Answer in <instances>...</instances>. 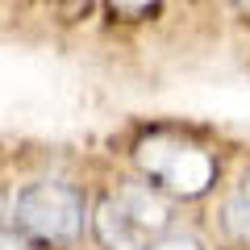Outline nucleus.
Here are the masks:
<instances>
[{"mask_svg": "<svg viewBox=\"0 0 250 250\" xmlns=\"http://www.w3.org/2000/svg\"><path fill=\"white\" fill-rule=\"evenodd\" d=\"M13 221L29 233L34 242H50V246H71L83 238L88 225V200L75 184L62 179H38L25 184L13 200Z\"/></svg>", "mask_w": 250, "mask_h": 250, "instance_id": "obj_1", "label": "nucleus"}, {"mask_svg": "<svg viewBox=\"0 0 250 250\" xmlns=\"http://www.w3.org/2000/svg\"><path fill=\"white\" fill-rule=\"evenodd\" d=\"M138 163L150 184L171 196H205L217 179V159L205 146H192L175 134H150L138 142Z\"/></svg>", "mask_w": 250, "mask_h": 250, "instance_id": "obj_2", "label": "nucleus"}, {"mask_svg": "<svg viewBox=\"0 0 250 250\" xmlns=\"http://www.w3.org/2000/svg\"><path fill=\"white\" fill-rule=\"evenodd\" d=\"M92 229H96V238H100L104 250H146V242H150L134 221H129V213L117 205L113 192L96 205V213H92Z\"/></svg>", "mask_w": 250, "mask_h": 250, "instance_id": "obj_3", "label": "nucleus"}, {"mask_svg": "<svg viewBox=\"0 0 250 250\" xmlns=\"http://www.w3.org/2000/svg\"><path fill=\"white\" fill-rule=\"evenodd\" d=\"M113 196H117V205L129 213V221H134L146 238L167 229L171 208H167V200H163L159 188H150V184H129V188H117Z\"/></svg>", "mask_w": 250, "mask_h": 250, "instance_id": "obj_4", "label": "nucleus"}, {"mask_svg": "<svg viewBox=\"0 0 250 250\" xmlns=\"http://www.w3.org/2000/svg\"><path fill=\"white\" fill-rule=\"evenodd\" d=\"M221 229H225L229 242L250 246V196L246 192H233V196L221 205Z\"/></svg>", "mask_w": 250, "mask_h": 250, "instance_id": "obj_5", "label": "nucleus"}, {"mask_svg": "<svg viewBox=\"0 0 250 250\" xmlns=\"http://www.w3.org/2000/svg\"><path fill=\"white\" fill-rule=\"evenodd\" d=\"M146 250H205L192 233H154L146 242Z\"/></svg>", "mask_w": 250, "mask_h": 250, "instance_id": "obj_6", "label": "nucleus"}, {"mask_svg": "<svg viewBox=\"0 0 250 250\" xmlns=\"http://www.w3.org/2000/svg\"><path fill=\"white\" fill-rule=\"evenodd\" d=\"M0 250H38V246H34V238H29L17 221H13V225L0 221Z\"/></svg>", "mask_w": 250, "mask_h": 250, "instance_id": "obj_7", "label": "nucleus"}, {"mask_svg": "<svg viewBox=\"0 0 250 250\" xmlns=\"http://www.w3.org/2000/svg\"><path fill=\"white\" fill-rule=\"evenodd\" d=\"M108 4H113L117 13H129V17H138V13H146L154 4V0H108Z\"/></svg>", "mask_w": 250, "mask_h": 250, "instance_id": "obj_8", "label": "nucleus"}, {"mask_svg": "<svg viewBox=\"0 0 250 250\" xmlns=\"http://www.w3.org/2000/svg\"><path fill=\"white\" fill-rule=\"evenodd\" d=\"M238 192H246V196H250V171L242 175V188H238Z\"/></svg>", "mask_w": 250, "mask_h": 250, "instance_id": "obj_9", "label": "nucleus"}]
</instances>
